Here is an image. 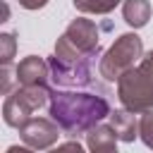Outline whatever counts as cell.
I'll return each instance as SVG.
<instances>
[{"mask_svg": "<svg viewBox=\"0 0 153 153\" xmlns=\"http://www.w3.org/2000/svg\"><path fill=\"white\" fill-rule=\"evenodd\" d=\"M105 96L88 91H53L48 100V115L60 124L67 136H81L110 115Z\"/></svg>", "mask_w": 153, "mask_h": 153, "instance_id": "1", "label": "cell"}, {"mask_svg": "<svg viewBox=\"0 0 153 153\" xmlns=\"http://www.w3.org/2000/svg\"><path fill=\"white\" fill-rule=\"evenodd\" d=\"M143 57V43L136 33H122L117 36V41L100 55L98 60V74L105 81H117L122 76V72H127L129 67H134L139 60Z\"/></svg>", "mask_w": 153, "mask_h": 153, "instance_id": "2", "label": "cell"}, {"mask_svg": "<svg viewBox=\"0 0 153 153\" xmlns=\"http://www.w3.org/2000/svg\"><path fill=\"white\" fill-rule=\"evenodd\" d=\"M50 88L48 84H36V86H17L12 93H7L2 103V120L7 127L19 129L24 122L31 120V112L43 108L50 100Z\"/></svg>", "mask_w": 153, "mask_h": 153, "instance_id": "3", "label": "cell"}, {"mask_svg": "<svg viewBox=\"0 0 153 153\" xmlns=\"http://www.w3.org/2000/svg\"><path fill=\"white\" fill-rule=\"evenodd\" d=\"M117 98L122 108L131 112H146L153 108V81L141 72V67H129L117 79Z\"/></svg>", "mask_w": 153, "mask_h": 153, "instance_id": "4", "label": "cell"}, {"mask_svg": "<svg viewBox=\"0 0 153 153\" xmlns=\"http://www.w3.org/2000/svg\"><path fill=\"white\" fill-rule=\"evenodd\" d=\"M100 55H103V48L88 53L84 60L72 62V65H67V62H62V60H57V57L53 55V57L48 60V65H50V81H53L55 86H62V88L93 86V84H96L93 65H96V60H100Z\"/></svg>", "mask_w": 153, "mask_h": 153, "instance_id": "5", "label": "cell"}, {"mask_svg": "<svg viewBox=\"0 0 153 153\" xmlns=\"http://www.w3.org/2000/svg\"><path fill=\"white\" fill-rule=\"evenodd\" d=\"M19 136L24 146L33 151H45L57 143V139L62 136V129L53 117H31L29 122L19 127Z\"/></svg>", "mask_w": 153, "mask_h": 153, "instance_id": "6", "label": "cell"}, {"mask_svg": "<svg viewBox=\"0 0 153 153\" xmlns=\"http://www.w3.org/2000/svg\"><path fill=\"white\" fill-rule=\"evenodd\" d=\"M14 81H17V86L48 84L50 81V65L38 55H29L14 67Z\"/></svg>", "mask_w": 153, "mask_h": 153, "instance_id": "7", "label": "cell"}, {"mask_svg": "<svg viewBox=\"0 0 153 153\" xmlns=\"http://www.w3.org/2000/svg\"><path fill=\"white\" fill-rule=\"evenodd\" d=\"M65 33L84 53H93V50L100 48V43H98V26L91 19H86V17H76L74 22H69V26L65 29Z\"/></svg>", "mask_w": 153, "mask_h": 153, "instance_id": "8", "label": "cell"}, {"mask_svg": "<svg viewBox=\"0 0 153 153\" xmlns=\"http://www.w3.org/2000/svg\"><path fill=\"white\" fill-rule=\"evenodd\" d=\"M117 134L110 124H96L86 131V148L93 153H115L117 151Z\"/></svg>", "mask_w": 153, "mask_h": 153, "instance_id": "9", "label": "cell"}, {"mask_svg": "<svg viewBox=\"0 0 153 153\" xmlns=\"http://www.w3.org/2000/svg\"><path fill=\"white\" fill-rule=\"evenodd\" d=\"M108 120H110V127L115 129V134H117L120 141L131 143V141L139 136V120L134 117L131 110H127V108H122V110H110Z\"/></svg>", "mask_w": 153, "mask_h": 153, "instance_id": "10", "label": "cell"}, {"mask_svg": "<svg viewBox=\"0 0 153 153\" xmlns=\"http://www.w3.org/2000/svg\"><path fill=\"white\" fill-rule=\"evenodd\" d=\"M122 17L131 29H141L151 19V2L148 0H124L122 2Z\"/></svg>", "mask_w": 153, "mask_h": 153, "instance_id": "11", "label": "cell"}, {"mask_svg": "<svg viewBox=\"0 0 153 153\" xmlns=\"http://www.w3.org/2000/svg\"><path fill=\"white\" fill-rule=\"evenodd\" d=\"M86 55H88V53L79 50V48L67 38V33H62V36L57 38V43H55V57H57V60H62V62H67V65L79 62V60H84Z\"/></svg>", "mask_w": 153, "mask_h": 153, "instance_id": "12", "label": "cell"}, {"mask_svg": "<svg viewBox=\"0 0 153 153\" xmlns=\"http://www.w3.org/2000/svg\"><path fill=\"white\" fill-rule=\"evenodd\" d=\"M72 2L84 14H110L122 0H72Z\"/></svg>", "mask_w": 153, "mask_h": 153, "instance_id": "13", "label": "cell"}, {"mask_svg": "<svg viewBox=\"0 0 153 153\" xmlns=\"http://www.w3.org/2000/svg\"><path fill=\"white\" fill-rule=\"evenodd\" d=\"M14 50H17V38H14V33H10V31L0 33V62H2V65H12Z\"/></svg>", "mask_w": 153, "mask_h": 153, "instance_id": "14", "label": "cell"}, {"mask_svg": "<svg viewBox=\"0 0 153 153\" xmlns=\"http://www.w3.org/2000/svg\"><path fill=\"white\" fill-rule=\"evenodd\" d=\"M139 139L148 148H153V108L146 110V112H141V120H139Z\"/></svg>", "mask_w": 153, "mask_h": 153, "instance_id": "15", "label": "cell"}, {"mask_svg": "<svg viewBox=\"0 0 153 153\" xmlns=\"http://www.w3.org/2000/svg\"><path fill=\"white\" fill-rule=\"evenodd\" d=\"M139 67H141V72L153 81V50H148V53H143V57L139 60Z\"/></svg>", "mask_w": 153, "mask_h": 153, "instance_id": "16", "label": "cell"}, {"mask_svg": "<svg viewBox=\"0 0 153 153\" xmlns=\"http://www.w3.org/2000/svg\"><path fill=\"white\" fill-rule=\"evenodd\" d=\"M0 76H2V93H5V96L12 93V74H10V65H2Z\"/></svg>", "mask_w": 153, "mask_h": 153, "instance_id": "17", "label": "cell"}, {"mask_svg": "<svg viewBox=\"0 0 153 153\" xmlns=\"http://www.w3.org/2000/svg\"><path fill=\"white\" fill-rule=\"evenodd\" d=\"M19 5L24 10H41V7L48 5V0H19Z\"/></svg>", "mask_w": 153, "mask_h": 153, "instance_id": "18", "label": "cell"}, {"mask_svg": "<svg viewBox=\"0 0 153 153\" xmlns=\"http://www.w3.org/2000/svg\"><path fill=\"white\" fill-rule=\"evenodd\" d=\"M57 148H65V151H76V153H79V151H81V143H79V141H69V143H60Z\"/></svg>", "mask_w": 153, "mask_h": 153, "instance_id": "19", "label": "cell"}]
</instances>
